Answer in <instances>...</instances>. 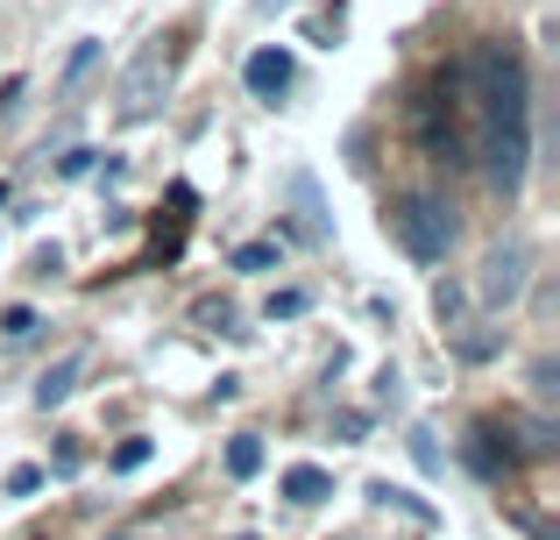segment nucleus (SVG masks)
Wrapping results in <instances>:
<instances>
[{"instance_id":"nucleus-1","label":"nucleus","mask_w":560,"mask_h":540,"mask_svg":"<svg viewBox=\"0 0 560 540\" xmlns=\"http://www.w3.org/2000/svg\"><path fill=\"white\" fill-rule=\"evenodd\" d=\"M468 79H476V100L490 114V128H533V93H525V65L511 43H476Z\"/></svg>"},{"instance_id":"nucleus-2","label":"nucleus","mask_w":560,"mask_h":540,"mask_svg":"<svg viewBox=\"0 0 560 540\" xmlns=\"http://www.w3.org/2000/svg\"><path fill=\"white\" fill-rule=\"evenodd\" d=\"M390 235H397V250H405L411 264H447V250H454V214H447V199L405 193L390 207Z\"/></svg>"},{"instance_id":"nucleus-3","label":"nucleus","mask_w":560,"mask_h":540,"mask_svg":"<svg viewBox=\"0 0 560 540\" xmlns=\"http://www.w3.org/2000/svg\"><path fill=\"white\" fill-rule=\"evenodd\" d=\"M164 85H171V50L164 43L136 50V65L121 71V122H150L156 100H164Z\"/></svg>"},{"instance_id":"nucleus-4","label":"nucleus","mask_w":560,"mask_h":540,"mask_svg":"<svg viewBox=\"0 0 560 540\" xmlns=\"http://www.w3.org/2000/svg\"><path fill=\"white\" fill-rule=\"evenodd\" d=\"M525 271H533V250H525V242H497V250L482 256V277H476L482 306H511L525 291Z\"/></svg>"},{"instance_id":"nucleus-5","label":"nucleus","mask_w":560,"mask_h":540,"mask_svg":"<svg viewBox=\"0 0 560 540\" xmlns=\"http://www.w3.org/2000/svg\"><path fill=\"white\" fill-rule=\"evenodd\" d=\"M482 157H490V179L518 193L525 164H533V128H482Z\"/></svg>"},{"instance_id":"nucleus-6","label":"nucleus","mask_w":560,"mask_h":540,"mask_svg":"<svg viewBox=\"0 0 560 540\" xmlns=\"http://www.w3.org/2000/svg\"><path fill=\"white\" fill-rule=\"evenodd\" d=\"M419 142L433 150V164H462V136H454V114H440V100H419Z\"/></svg>"},{"instance_id":"nucleus-7","label":"nucleus","mask_w":560,"mask_h":540,"mask_svg":"<svg viewBox=\"0 0 560 540\" xmlns=\"http://www.w3.org/2000/svg\"><path fill=\"white\" fill-rule=\"evenodd\" d=\"M79 377H85V348H71V356H57L50 370L36 377V405H43V413H50V405H65L71 391H79Z\"/></svg>"},{"instance_id":"nucleus-8","label":"nucleus","mask_w":560,"mask_h":540,"mask_svg":"<svg viewBox=\"0 0 560 540\" xmlns=\"http://www.w3.org/2000/svg\"><path fill=\"white\" fill-rule=\"evenodd\" d=\"M242 79H248V93H256V100H277V93L291 85V57H284V50H256Z\"/></svg>"},{"instance_id":"nucleus-9","label":"nucleus","mask_w":560,"mask_h":540,"mask_svg":"<svg viewBox=\"0 0 560 540\" xmlns=\"http://www.w3.org/2000/svg\"><path fill=\"white\" fill-rule=\"evenodd\" d=\"M284 498L291 505H327L334 498V476L313 470V462H299V470H284Z\"/></svg>"},{"instance_id":"nucleus-10","label":"nucleus","mask_w":560,"mask_h":540,"mask_svg":"<svg viewBox=\"0 0 560 540\" xmlns=\"http://www.w3.org/2000/svg\"><path fill=\"white\" fill-rule=\"evenodd\" d=\"M291 199H299V207H305V242H327V214H319V185L305 179V171H299V179H291Z\"/></svg>"},{"instance_id":"nucleus-11","label":"nucleus","mask_w":560,"mask_h":540,"mask_svg":"<svg viewBox=\"0 0 560 540\" xmlns=\"http://www.w3.org/2000/svg\"><path fill=\"white\" fill-rule=\"evenodd\" d=\"M256 470H262V434H234V441H228V476L248 484Z\"/></svg>"},{"instance_id":"nucleus-12","label":"nucleus","mask_w":560,"mask_h":540,"mask_svg":"<svg viewBox=\"0 0 560 540\" xmlns=\"http://www.w3.org/2000/svg\"><path fill=\"white\" fill-rule=\"evenodd\" d=\"M228 264H234V271H277V242H242Z\"/></svg>"},{"instance_id":"nucleus-13","label":"nucleus","mask_w":560,"mask_h":540,"mask_svg":"<svg viewBox=\"0 0 560 540\" xmlns=\"http://www.w3.org/2000/svg\"><path fill=\"white\" fill-rule=\"evenodd\" d=\"M150 462V434H128L121 448H114V470H142Z\"/></svg>"},{"instance_id":"nucleus-14","label":"nucleus","mask_w":560,"mask_h":540,"mask_svg":"<svg viewBox=\"0 0 560 540\" xmlns=\"http://www.w3.org/2000/svg\"><path fill=\"white\" fill-rule=\"evenodd\" d=\"M0 334H8V342H28V334H36V313H28V306H8V313H0Z\"/></svg>"},{"instance_id":"nucleus-15","label":"nucleus","mask_w":560,"mask_h":540,"mask_svg":"<svg viewBox=\"0 0 560 540\" xmlns=\"http://www.w3.org/2000/svg\"><path fill=\"white\" fill-rule=\"evenodd\" d=\"M199 328H220V334H234V306H228V299H199Z\"/></svg>"},{"instance_id":"nucleus-16","label":"nucleus","mask_w":560,"mask_h":540,"mask_svg":"<svg viewBox=\"0 0 560 540\" xmlns=\"http://www.w3.org/2000/svg\"><path fill=\"white\" fill-rule=\"evenodd\" d=\"M270 320H299L305 313V291H270V306H262Z\"/></svg>"},{"instance_id":"nucleus-17","label":"nucleus","mask_w":560,"mask_h":540,"mask_svg":"<svg viewBox=\"0 0 560 540\" xmlns=\"http://www.w3.org/2000/svg\"><path fill=\"white\" fill-rule=\"evenodd\" d=\"M93 57H100V43H79V50H71V65H65V93L85 79V71H93Z\"/></svg>"},{"instance_id":"nucleus-18","label":"nucleus","mask_w":560,"mask_h":540,"mask_svg":"<svg viewBox=\"0 0 560 540\" xmlns=\"http://www.w3.org/2000/svg\"><path fill=\"white\" fill-rule=\"evenodd\" d=\"M411 462H419V470H440V448H433L425 427H411Z\"/></svg>"},{"instance_id":"nucleus-19","label":"nucleus","mask_w":560,"mask_h":540,"mask_svg":"<svg viewBox=\"0 0 560 540\" xmlns=\"http://www.w3.org/2000/svg\"><path fill=\"white\" fill-rule=\"evenodd\" d=\"M462 356H468V363H482V356H497V334H462Z\"/></svg>"},{"instance_id":"nucleus-20","label":"nucleus","mask_w":560,"mask_h":540,"mask_svg":"<svg viewBox=\"0 0 560 540\" xmlns=\"http://www.w3.org/2000/svg\"><path fill=\"white\" fill-rule=\"evenodd\" d=\"M433 306H440V320L454 328V313H462V291H454V285H440V299H433Z\"/></svg>"},{"instance_id":"nucleus-21","label":"nucleus","mask_w":560,"mask_h":540,"mask_svg":"<svg viewBox=\"0 0 560 540\" xmlns=\"http://www.w3.org/2000/svg\"><path fill=\"white\" fill-rule=\"evenodd\" d=\"M43 484V470H8V491H14V498H22V491H36Z\"/></svg>"},{"instance_id":"nucleus-22","label":"nucleus","mask_w":560,"mask_h":540,"mask_svg":"<svg viewBox=\"0 0 560 540\" xmlns=\"http://www.w3.org/2000/svg\"><path fill=\"white\" fill-rule=\"evenodd\" d=\"M0 207H8V185H0Z\"/></svg>"}]
</instances>
